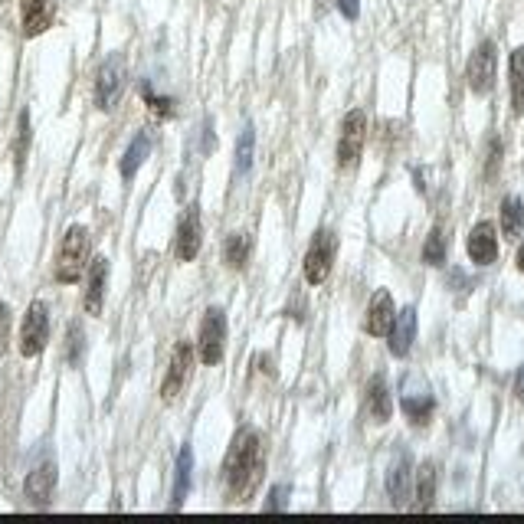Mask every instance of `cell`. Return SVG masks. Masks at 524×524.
Returning <instances> with one entry per match:
<instances>
[{
	"label": "cell",
	"instance_id": "23",
	"mask_svg": "<svg viewBox=\"0 0 524 524\" xmlns=\"http://www.w3.org/2000/svg\"><path fill=\"white\" fill-rule=\"evenodd\" d=\"M508 86H511V112L524 115V46L511 50V59H508Z\"/></svg>",
	"mask_w": 524,
	"mask_h": 524
},
{
	"label": "cell",
	"instance_id": "28",
	"mask_svg": "<svg viewBox=\"0 0 524 524\" xmlns=\"http://www.w3.org/2000/svg\"><path fill=\"white\" fill-rule=\"evenodd\" d=\"M253 148H256V131L246 125L240 141H236V171L246 174L249 168H253Z\"/></svg>",
	"mask_w": 524,
	"mask_h": 524
},
{
	"label": "cell",
	"instance_id": "26",
	"mask_svg": "<svg viewBox=\"0 0 524 524\" xmlns=\"http://www.w3.org/2000/svg\"><path fill=\"white\" fill-rule=\"evenodd\" d=\"M446 259H449V236L443 233V226H433L423 243V262L439 269V266H446Z\"/></svg>",
	"mask_w": 524,
	"mask_h": 524
},
{
	"label": "cell",
	"instance_id": "36",
	"mask_svg": "<svg viewBox=\"0 0 524 524\" xmlns=\"http://www.w3.org/2000/svg\"><path fill=\"white\" fill-rule=\"evenodd\" d=\"M515 262H518V272L524 276V243L518 246V256H515Z\"/></svg>",
	"mask_w": 524,
	"mask_h": 524
},
{
	"label": "cell",
	"instance_id": "8",
	"mask_svg": "<svg viewBox=\"0 0 524 524\" xmlns=\"http://www.w3.org/2000/svg\"><path fill=\"white\" fill-rule=\"evenodd\" d=\"M197 351H200V361L207 367L223 361V351H226V312L223 308H207L204 321H200Z\"/></svg>",
	"mask_w": 524,
	"mask_h": 524
},
{
	"label": "cell",
	"instance_id": "14",
	"mask_svg": "<svg viewBox=\"0 0 524 524\" xmlns=\"http://www.w3.org/2000/svg\"><path fill=\"white\" fill-rule=\"evenodd\" d=\"M393 315H397V305H393V295L387 289H377L367 302V315H364V331L371 338H387V331L393 325Z\"/></svg>",
	"mask_w": 524,
	"mask_h": 524
},
{
	"label": "cell",
	"instance_id": "21",
	"mask_svg": "<svg viewBox=\"0 0 524 524\" xmlns=\"http://www.w3.org/2000/svg\"><path fill=\"white\" fill-rule=\"evenodd\" d=\"M190 472H194V452L190 446H181L177 452V466H174V495H171V508H184V498L190 492Z\"/></svg>",
	"mask_w": 524,
	"mask_h": 524
},
{
	"label": "cell",
	"instance_id": "11",
	"mask_svg": "<svg viewBox=\"0 0 524 524\" xmlns=\"http://www.w3.org/2000/svg\"><path fill=\"white\" fill-rule=\"evenodd\" d=\"M200 246H204V223H200L197 207H187V213L177 223V236H174V256L181 262H194L200 256Z\"/></svg>",
	"mask_w": 524,
	"mask_h": 524
},
{
	"label": "cell",
	"instance_id": "16",
	"mask_svg": "<svg viewBox=\"0 0 524 524\" xmlns=\"http://www.w3.org/2000/svg\"><path fill=\"white\" fill-rule=\"evenodd\" d=\"M413 341H416V308L407 305V308H400L397 315H393V325L387 331V348L393 357H407L410 348H413Z\"/></svg>",
	"mask_w": 524,
	"mask_h": 524
},
{
	"label": "cell",
	"instance_id": "15",
	"mask_svg": "<svg viewBox=\"0 0 524 524\" xmlns=\"http://www.w3.org/2000/svg\"><path fill=\"white\" fill-rule=\"evenodd\" d=\"M105 285H109V259L95 256L86 272V295H82V308L86 315H99L105 305Z\"/></svg>",
	"mask_w": 524,
	"mask_h": 524
},
{
	"label": "cell",
	"instance_id": "37",
	"mask_svg": "<svg viewBox=\"0 0 524 524\" xmlns=\"http://www.w3.org/2000/svg\"><path fill=\"white\" fill-rule=\"evenodd\" d=\"M0 4H4V0H0Z\"/></svg>",
	"mask_w": 524,
	"mask_h": 524
},
{
	"label": "cell",
	"instance_id": "10",
	"mask_svg": "<svg viewBox=\"0 0 524 524\" xmlns=\"http://www.w3.org/2000/svg\"><path fill=\"white\" fill-rule=\"evenodd\" d=\"M190 374H194V348H190V341H177L174 351H171L168 374H164V384H161V397L168 403L181 397Z\"/></svg>",
	"mask_w": 524,
	"mask_h": 524
},
{
	"label": "cell",
	"instance_id": "19",
	"mask_svg": "<svg viewBox=\"0 0 524 524\" xmlns=\"http://www.w3.org/2000/svg\"><path fill=\"white\" fill-rule=\"evenodd\" d=\"M53 492H56V466L53 462H43V466H37L27 475V482H23V495H27L30 505L46 508L53 502Z\"/></svg>",
	"mask_w": 524,
	"mask_h": 524
},
{
	"label": "cell",
	"instance_id": "34",
	"mask_svg": "<svg viewBox=\"0 0 524 524\" xmlns=\"http://www.w3.org/2000/svg\"><path fill=\"white\" fill-rule=\"evenodd\" d=\"M338 10H341V17L357 20L361 17V0H338Z\"/></svg>",
	"mask_w": 524,
	"mask_h": 524
},
{
	"label": "cell",
	"instance_id": "7",
	"mask_svg": "<svg viewBox=\"0 0 524 524\" xmlns=\"http://www.w3.org/2000/svg\"><path fill=\"white\" fill-rule=\"evenodd\" d=\"M495 73H498V50L492 40H482L475 46V53L466 63V82L475 95H488L495 86Z\"/></svg>",
	"mask_w": 524,
	"mask_h": 524
},
{
	"label": "cell",
	"instance_id": "29",
	"mask_svg": "<svg viewBox=\"0 0 524 524\" xmlns=\"http://www.w3.org/2000/svg\"><path fill=\"white\" fill-rule=\"evenodd\" d=\"M141 95H145L148 109L154 115H161V118H171L174 115V99H168V95H158V92L148 86V82H141Z\"/></svg>",
	"mask_w": 524,
	"mask_h": 524
},
{
	"label": "cell",
	"instance_id": "12",
	"mask_svg": "<svg viewBox=\"0 0 524 524\" xmlns=\"http://www.w3.org/2000/svg\"><path fill=\"white\" fill-rule=\"evenodd\" d=\"M466 253L475 266H492L498 259V230L492 220H479L472 226V233L466 240Z\"/></svg>",
	"mask_w": 524,
	"mask_h": 524
},
{
	"label": "cell",
	"instance_id": "2",
	"mask_svg": "<svg viewBox=\"0 0 524 524\" xmlns=\"http://www.w3.org/2000/svg\"><path fill=\"white\" fill-rule=\"evenodd\" d=\"M89 262H92V236L82 223H73L56 249V282L76 285L86 276Z\"/></svg>",
	"mask_w": 524,
	"mask_h": 524
},
{
	"label": "cell",
	"instance_id": "5",
	"mask_svg": "<svg viewBox=\"0 0 524 524\" xmlns=\"http://www.w3.org/2000/svg\"><path fill=\"white\" fill-rule=\"evenodd\" d=\"M46 341H50V308L46 302H30L27 315H23L20 325V354L23 357H40L46 351Z\"/></svg>",
	"mask_w": 524,
	"mask_h": 524
},
{
	"label": "cell",
	"instance_id": "20",
	"mask_svg": "<svg viewBox=\"0 0 524 524\" xmlns=\"http://www.w3.org/2000/svg\"><path fill=\"white\" fill-rule=\"evenodd\" d=\"M436 488H439V469L436 462H420V469H413V508L430 511L436 505Z\"/></svg>",
	"mask_w": 524,
	"mask_h": 524
},
{
	"label": "cell",
	"instance_id": "1",
	"mask_svg": "<svg viewBox=\"0 0 524 524\" xmlns=\"http://www.w3.org/2000/svg\"><path fill=\"white\" fill-rule=\"evenodd\" d=\"M266 439L256 430H240L233 436V446L226 452L223 462V485H226V498L230 502H249L266 479Z\"/></svg>",
	"mask_w": 524,
	"mask_h": 524
},
{
	"label": "cell",
	"instance_id": "33",
	"mask_svg": "<svg viewBox=\"0 0 524 524\" xmlns=\"http://www.w3.org/2000/svg\"><path fill=\"white\" fill-rule=\"evenodd\" d=\"M285 498H289V485H276V488H272V492H269L266 511H282L285 505H289V502H285Z\"/></svg>",
	"mask_w": 524,
	"mask_h": 524
},
{
	"label": "cell",
	"instance_id": "3",
	"mask_svg": "<svg viewBox=\"0 0 524 524\" xmlns=\"http://www.w3.org/2000/svg\"><path fill=\"white\" fill-rule=\"evenodd\" d=\"M400 410L413 426H426L433 420L436 400L430 393V384L420 374H407L400 380Z\"/></svg>",
	"mask_w": 524,
	"mask_h": 524
},
{
	"label": "cell",
	"instance_id": "35",
	"mask_svg": "<svg viewBox=\"0 0 524 524\" xmlns=\"http://www.w3.org/2000/svg\"><path fill=\"white\" fill-rule=\"evenodd\" d=\"M515 397L524 403V364L518 367V374H515Z\"/></svg>",
	"mask_w": 524,
	"mask_h": 524
},
{
	"label": "cell",
	"instance_id": "31",
	"mask_svg": "<svg viewBox=\"0 0 524 524\" xmlns=\"http://www.w3.org/2000/svg\"><path fill=\"white\" fill-rule=\"evenodd\" d=\"M10 325H14V318H10V305L0 302V357L7 354V341H10Z\"/></svg>",
	"mask_w": 524,
	"mask_h": 524
},
{
	"label": "cell",
	"instance_id": "32",
	"mask_svg": "<svg viewBox=\"0 0 524 524\" xmlns=\"http://www.w3.org/2000/svg\"><path fill=\"white\" fill-rule=\"evenodd\" d=\"M498 168H502V141H492V145H488V171H485L488 181L498 174Z\"/></svg>",
	"mask_w": 524,
	"mask_h": 524
},
{
	"label": "cell",
	"instance_id": "6",
	"mask_svg": "<svg viewBox=\"0 0 524 524\" xmlns=\"http://www.w3.org/2000/svg\"><path fill=\"white\" fill-rule=\"evenodd\" d=\"M367 145V115L364 109H351L341 122V138H338V168H354L361 161Z\"/></svg>",
	"mask_w": 524,
	"mask_h": 524
},
{
	"label": "cell",
	"instance_id": "18",
	"mask_svg": "<svg viewBox=\"0 0 524 524\" xmlns=\"http://www.w3.org/2000/svg\"><path fill=\"white\" fill-rule=\"evenodd\" d=\"M387 495L393 508H403L407 498L413 495V462L407 452H400V456L393 459V466L387 469Z\"/></svg>",
	"mask_w": 524,
	"mask_h": 524
},
{
	"label": "cell",
	"instance_id": "13",
	"mask_svg": "<svg viewBox=\"0 0 524 524\" xmlns=\"http://www.w3.org/2000/svg\"><path fill=\"white\" fill-rule=\"evenodd\" d=\"M53 20H56V0H20V27L27 40L50 30Z\"/></svg>",
	"mask_w": 524,
	"mask_h": 524
},
{
	"label": "cell",
	"instance_id": "30",
	"mask_svg": "<svg viewBox=\"0 0 524 524\" xmlns=\"http://www.w3.org/2000/svg\"><path fill=\"white\" fill-rule=\"evenodd\" d=\"M66 357H69V364H79V357H82V325L76 321V325H69V335H66Z\"/></svg>",
	"mask_w": 524,
	"mask_h": 524
},
{
	"label": "cell",
	"instance_id": "27",
	"mask_svg": "<svg viewBox=\"0 0 524 524\" xmlns=\"http://www.w3.org/2000/svg\"><path fill=\"white\" fill-rule=\"evenodd\" d=\"M30 112L23 109L20 118H17V141H14V161H17V171H23V164H27V151H30Z\"/></svg>",
	"mask_w": 524,
	"mask_h": 524
},
{
	"label": "cell",
	"instance_id": "4",
	"mask_svg": "<svg viewBox=\"0 0 524 524\" xmlns=\"http://www.w3.org/2000/svg\"><path fill=\"white\" fill-rule=\"evenodd\" d=\"M335 256H338V236H335V230H318L312 246H308V253H305V282L308 285L328 282L331 266H335Z\"/></svg>",
	"mask_w": 524,
	"mask_h": 524
},
{
	"label": "cell",
	"instance_id": "22",
	"mask_svg": "<svg viewBox=\"0 0 524 524\" xmlns=\"http://www.w3.org/2000/svg\"><path fill=\"white\" fill-rule=\"evenodd\" d=\"M148 154H151V135H148V131H138V135L131 138V145H128V151H125L122 164H118V171H122L125 181H131V177L138 174L141 164L148 161Z\"/></svg>",
	"mask_w": 524,
	"mask_h": 524
},
{
	"label": "cell",
	"instance_id": "17",
	"mask_svg": "<svg viewBox=\"0 0 524 524\" xmlns=\"http://www.w3.org/2000/svg\"><path fill=\"white\" fill-rule=\"evenodd\" d=\"M364 413H367V420L377 423V426L390 423L393 400H390V390H387L384 374H377V377L367 380V387H364Z\"/></svg>",
	"mask_w": 524,
	"mask_h": 524
},
{
	"label": "cell",
	"instance_id": "24",
	"mask_svg": "<svg viewBox=\"0 0 524 524\" xmlns=\"http://www.w3.org/2000/svg\"><path fill=\"white\" fill-rule=\"evenodd\" d=\"M249 253H253V240H249V233H230L226 236V243H223V262L230 269H246V262H249Z\"/></svg>",
	"mask_w": 524,
	"mask_h": 524
},
{
	"label": "cell",
	"instance_id": "9",
	"mask_svg": "<svg viewBox=\"0 0 524 524\" xmlns=\"http://www.w3.org/2000/svg\"><path fill=\"white\" fill-rule=\"evenodd\" d=\"M122 89H125V63L122 56H109L99 66V73H95V105L102 112H112L115 102L122 99Z\"/></svg>",
	"mask_w": 524,
	"mask_h": 524
},
{
	"label": "cell",
	"instance_id": "25",
	"mask_svg": "<svg viewBox=\"0 0 524 524\" xmlns=\"http://www.w3.org/2000/svg\"><path fill=\"white\" fill-rule=\"evenodd\" d=\"M502 233H505V240H518L524 233V204L515 194L502 200Z\"/></svg>",
	"mask_w": 524,
	"mask_h": 524
}]
</instances>
